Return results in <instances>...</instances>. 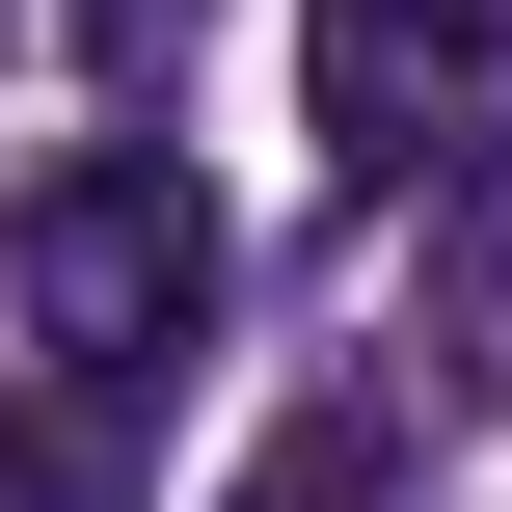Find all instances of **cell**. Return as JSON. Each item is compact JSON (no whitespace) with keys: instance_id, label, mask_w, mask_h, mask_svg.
<instances>
[{"instance_id":"4","label":"cell","mask_w":512,"mask_h":512,"mask_svg":"<svg viewBox=\"0 0 512 512\" xmlns=\"http://www.w3.org/2000/svg\"><path fill=\"white\" fill-rule=\"evenodd\" d=\"M162 54H189V0H0V135L54 162V135H108Z\"/></svg>"},{"instance_id":"3","label":"cell","mask_w":512,"mask_h":512,"mask_svg":"<svg viewBox=\"0 0 512 512\" xmlns=\"http://www.w3.org/2000/svg\"><path fill=\"white\" fill-rule=\"evenodd\" d=\"M162 405H189V378H81V351H27V405H0V512H162Z\"/></svg>"},{"instance_id":"5","label":"cell","mask_w":512,"mask_h":512,"mask_svg":"<svg viewBox=\"0 0 512 512\" xmlns=\"http://www.w3.org/2000/svg\"><path fill=\"white\" fill-rule=\"evenodd\" d=\"M432 351H459V378L512 405V135L459 162V189H432Z\"/></svg>"},{"instance_id":"2","label":"cell","mask_w":512,"mask_h":512,"mask_svg":"<svg viewBox=\"0 0 512 512\" xmlns=\"http://www.w3.org/2000/svg\"><path fill=\"white\" fill-rule=\"evenodd\" d=\"M297 108L351 189H459L512 135V0H297Z\"/></svg>"},{"instance_id":"1","label":"cell","mask_w":512,"mask_h":512,"mask_svg":"<svg viewBox=\"0 0 512 512\" xmlns=\"http://www.w3.org/2000/svg\"><path fill=\"white\" fill-rule=\"evenodd\" d=\"M27 351H81V378H189V324H216V189L108 108V135H54L27 162Z\"/></svg>"}]
</instances>
